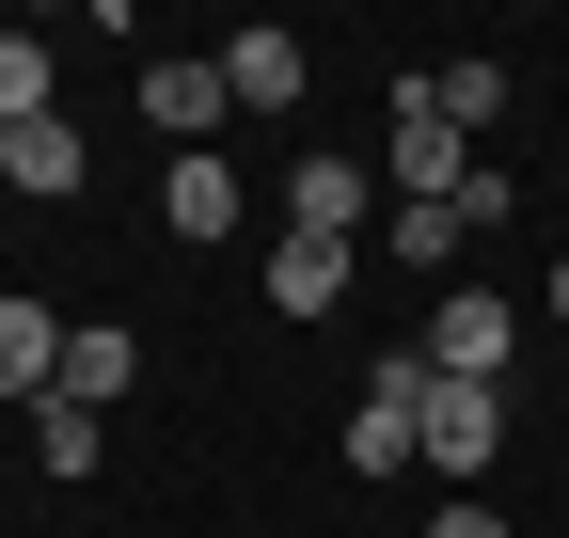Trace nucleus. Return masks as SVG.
<instances>
[{
  "instance_id": "f257e3e1",
  "label": "nucleus",
  "mask_w": 569,
  "mask_h": 538,
  "mask_svg": "<svg viewBox=\"0 0 569 538\" xmlns=\"http://www.w3.org/2000/svg\"><path fill=\"white\" fill-rule=\"evenodd\" d=\"M411 459H427L443 491H490V459H507V380H427Z\"/></svg>"
},
{
  "instance_id": "f03ea898",
  "label": "nucleus",
  "mask_w": 569,
  "mask_h": 538,
  "mask_svg": "<svg viewBox=\"0 0 569 538\" xmlns=\"http://www.w3.org/2000/svg\"><path fill=\"white\" fill-rule=\"evenodd\" d=\"M411 349L443 365V380H507V365H522V301H490V286H443Z\"/></svg>"
},
{
  "instance_id": "7ed1b4c3",
  "label": "nucleus",
  "mask_w": 569,
  "mask_h": 538,
  "mask_svg": "<svg viewBox=\"0 0 569 538\" xmlns=\"http://www.w3.org/2000/svg\"><path fill=\"white\" fill-rule=\"evenodd\" d=\"M222 111H238V96H222V48H159V63H142V127H159L174 159H206Z\"/></svg>"
},
{
  "instance_id": "20e7f679",
  "label": "nucleus",
  "mask_w": 569,
  "mask_h": 538,
  "mask_svg": "<svg viewBox=\"0 0 569 538\" xmlns=\"http://www.w3.org/2000/svg\"><path fill=\"white\" fill-rule=\"evenodd\" d=\"M63 412H127V396H142V332L127 317H63Z\"/></svg>"
},
{
  "instance_id": "39448f33",
  "label": "nucleus",
  "mask_w": 569,
  "mask_h": 538,
  "mask_svg": "<svg viewBox=\"0 0 569 538\" xmlns=\"http://www.w3.org/2000/svg\"><path fill=\"white\" fill-rule=\"evenodd\" d=\"M284 238H380V175H348V159H284Z\"/></svg>"
},
{
  "instance_id": "423d86ee",
  "label": "nucleus",
  "mask_w": 569,
  "mask_h": 538,
  "mask_svg": "<svg viewBox=\"0 0 569 538\" xmlns=\"http://www.w3.org/2000/svg\"><path fill=\"white\" fill-rule=\"evenodd\" d=\"M238 207H253V175H222V143H206V159H159V238H238Z\"/></svg>"
},
{
  "instance_id": "0eeeda50",
  "label": "nucleus",
  "mask_w": 569,
  "mask_h": 538,
  "mask_svg": "<svg viewBox=\"0 0 569 538\" xmlns=\"http://www.w3.org/2000/svg\"><path fill=\"white\" fill-rule=\"evenodd\" d=\"M301 80H317V48H301V32H269V17L222 32V96H238V111H301Z\"/></svg>"
},
{
  "instance_id": "6e6552de",
  "label": "nucleus",
  "mask_w": 569,
  "mask_h": 538,
  "mask_svg": "<svg viewBox=\"0 0 569 538\" xmlns=\"http://www.w3.org/2000/svg\"><path fill=\"white\" fill-rule=\"evenodd\" d=\"M48 380H63V301H17V286H0V396L48 412Z\"/></svg>"
},
{
  "instance_id": "1a4fd4ad",
  "label": "nucleus",
  "mask_w": 569,
  "mask_h": 538,
  "mask_svg": "<svg viewBox=\"0 0 569 538\" xmlns=\"http://www.w3.org/2000/svg\"><path fill=\"white\" fill-rule=\"evenodd\" d=\"M411 111H443L459 143H490V127H507V63H490V48H459V63H427V80H411Z\"/></svg>"
},
{
  "instance_id": "9d476101",
  "label": "nucleus",
  "mask_w": 569,
  "mask_h": 538,
  "mask_svg": "<svg viewBox=\"0 0 569 538\" xmlns=\"http://www.w3.org/2000/svg\"><path fill=\"white\" fill-rule=\"evenodd\" d=\"M348 301V238H269V317H332Z\"/></svg>"
},
{
  "instance_id": "9b49d317",
  "label": "nucleus",
  "mask_w": 569,
  "mask_h": 538,
  "mask_svg": "<svg viewBox=\"0 0 569 538\" xmlns=\"http://www.w3.org/2000/svg\"><path fill=\"white\" fill-rule=\"evenodd\" d=\"M80 175H96V159H80V127L48 111V127H17V175H0V190H32V207H63Z\"/></svg>"
},
{
  "instance_id": "f8f14e48",
  "label": "nucleus",
  "mask_w": 569,
  "mask_h": 538,
  "mask_svg": "<svg viewBox=\"0 0 569 538\" xmlns=\"http://www.w3.org/2000/svg\"><path fill=\"white\" fill-rule=\"evenodd\" d=\"M459 238H475V207H380V253L396 269H459Z\"/></svg>"
},
{
  "instance_id": "ddd939ff",
  "label": "nucleus",
  "mask_w": 569,
  "mask_h": 538,
  "mask_svg": "<svg viewBox=\"0 0 569 538\" xmlns=\"http://www.w3.org/2000/svg\"><path fill=\"white\" fill-rule=\"evenodd\" d=\"M48 111H63V63L32 32H0V127H48Z\"/></svg>"
},
{
  "instance_id": "4468645a",
  "label": "nucleus",
  "mask_w": 569,
  "mask_h": 538,
  "mask_svg": "<svg viewBox=\"0 0 569 538\" xmlns=\"http://www.w3.org/2000/svg\"><path fill=\"white\" fill-rule=\"evenodd\" d=\"M96 428L111 412H63V396H48V412H32V459H48V476H96Z\"/></svg>"
},
{
  "instance_id": "2eb2a0df",
  "label": "nucleus",
  "mask_w": 569,
  "mask_h": 538,
  "mask_svg": "<svg viewBox=\"0 0 569 538\" xmlns=\"http://www.w3.org/2000/svg\"><path fill=\"white\" fill-rule=\"evenodd\" d=\"M427 538H522V522L490 507V491H443V507H427Z\"/></svg>"
},
{
  "instance_id": "dca6fc26",
  "label": "nucleus",
  "mask_w": 569,
  "mask_h": 538,
  "mask_svg": "<svg viewBox=\"0 0 569 538\" xmlns=\"http://www.w3.org/2000/svg\"><path fill=\"white\" fill-rule=\"evenodd\" d=\"M538 301H553V317H569V253H553V286H538Z\"/></svg>"
},
{
  "instance_id": "f3484780",
  "label": "nucleus",
  "mask_w": 569,
  "mask_h": 538,
  "mask_svg": "<svg viewBox=\"0 0 569 538\" xmlns=\"http://www.w3.org/2000/svg\"><path fill=\"white\" fill-rule=\"evenodd\" d=\"M0 175H17V127H0Z\"/></svg>"
}]
</instances>
